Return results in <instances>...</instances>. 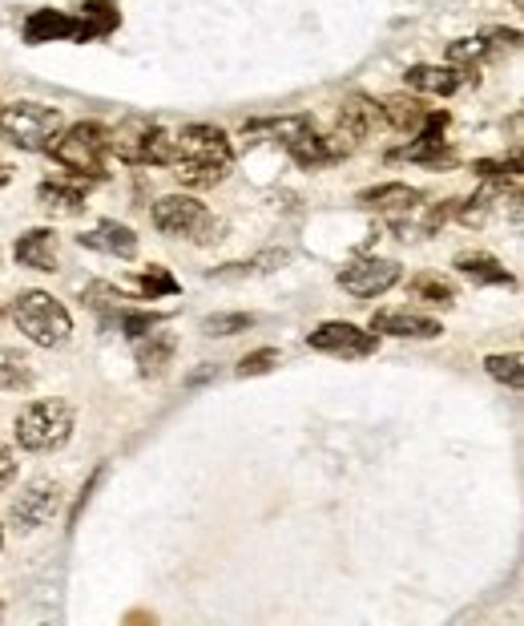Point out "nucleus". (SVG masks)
Wrapping results in <instances>:
<instances>
[{"label": "nucleus", "mask_w": 524, "mask_h": 626, "mask_svg": "<svg viewBox=\"0 0 524 626\" xmlns=\"http://www.w3.org/2000/svg\"><path fill=\"white\" fill-rule=\"evenodd\" d=\"M174 178L182 187L206 190L218 187L230 170V138L218 126H206V121H194V126H182V133L174 138V162H170Z\"/></svg>", "instance_id": "1"}, {"label": "nucleus", "mask_w": 524, "mask_h": 626, "mask_svg": "<svg viewBox=\"0 0 524 626\" xmlns=\"http://www.w3.org/2000/svg\"><path fill=\"white\" fill-rule=\"evenodd\" d=\"M73 437V409L69 400H33L16 416V445L25 453H57Z\"/></svg>", "instance_id": "2"}, {"label": "nucleus", "mask_w": 524, "mask_h": 626, "mask_svg": "<svg viewBox=\"0 0 524 626\" xmlns=\"http://www.w3.org/2000/svg\"><path fill=\"white\" fill-rule=\"evenodd\" d=\"M49 154L61 162L69 174L102 182L105 158H109V130L97 126V121H78V126H69V130H61L52 138Z\"/></svg>", "instance_id": "3"}, {"label": "nucleus", "mask_w": 524, "mask_h": 626, "mask_svg": "<svg viewBox=\"0 0 524 626\" xmlns=\"http://www.w3.org/2000/svg\"><path fill=\"white\" fill-rule=\"evenodd\" d=\"M16 328L37 347H61L73 335V316L49 292H21L13 307Z\"/></svg>", "instance_id": "4"}, {"label": "nucleus", "mask_w": 524, "mask_h": 626, "mask_svg": "<svg viewBox=\"0 0 524 626\" xmlns=\"http://www.w3.org/2000/svg\"><path fill=\"white\" fill-rule=\"evenodd\" d=\"M66 130L61 109L45 106V102H13L0 106V133L21 150H49L52 138Z\"/></svg>", "instance_id": "5"}, {"label": "nucleus", "mask_w": 524, "mask_h": 626, "mask_svg": "<svg viewBox=\"0 0 524 626\" xmlns=\"http://www.w3.org/2000/svg\"><path fill=\"white\" fill-rule=\"evenodd\" d=\"M109 154H118L130 166H170L174 162V138L157 121L130 118L126 126L109 133Z\"/></svg>", "instance_id": "6"}, {"label": "nucleus", "mask_w": 524, "mask_h": 626, "mask_svg": "<svg viewBox=\"0 0 524 626\" xmlns=\"http://www.w3.org/2000/svg\"><path fill=\"white\" fill-rule=\"evenodd\" d=\"M154 223L157 231H166L174 239H190V243H218V235L226 231L223 218H214V214L198 199H190V194H166V199H157Z\"/></svg>", "instance_id": "7"}, {"label": "nucleus", "mask_w": 524, "mask_h": 626, "mask_svg": "<svg viewBox=\"0 0 524 626\" xmlns=\"http://www.w3.org/2000/svg\"><path fill=\"white\" fill-rule=\"evenodd\" d=\"M404 267L395 259H380V255H364V259H352V263L340 271V287L355 299H376V295H388L400 283Z\"/></svg>", "instance_id": "8"}, {"label": "nucleus", "mask_w": 524, "mask_h": 626, "mask_svg": "<svg viewBox=\"0 0 524 626\" xmlns=\"http://www.w3.org/2000/svg\"><path fill=\"white\" fill-rule=\"evenodd\" d=\"M307 344H311L314 352H327V356H347V361H359V356H371V352L380 347V335L364 332V328H355V323L327 320V323H319V328L307 335Z\"/></svg>", "instance_id": "9"}, {"label": "nucleus", "mask_w": 524, "mask_h": 626, "mask_svg": "<svg viewBox=\"0 0 524 626\" xmlns=\"http://www.w3.org/2000/svg\"><path fill=\"white\" fill-rule=\"evenodd\" d=\"M57 509H61V485L57 481H33L21 489V497L13 501V521L16 530H40V525H49L57 518Z\"/></svg>", "instance_id": "10"}, {"label": "nucleus", "mask_w": 524, "mask_h": 626, "mask_svg": "<svg viewBox=\"0 0 524 626\" xmlns=\"http://www.w3.org/2000/svg\"><path fill=\"white\" fill-rule=\"evenodd\" d=\"M444 126H448V114H436L428 109L424 126L416 130V138L407 146L392 150V162H424V166H440V162L452 158V150L444 142Z\"/></svg>", "instance_id": "11"}, {"label": "nucleus", "mask_w": 524, "mask_h": 626, "mask_svg": "<svg viewBox=\"0 0 524 626\" xmlns=\"http://www.w3.org/2000/svg\"><path fill=\"white\" fill-rule=\"evenodd\" d=\"M404 81L416 94L432 97H452L464 85H476V69H456V66H412L404 73Z\"/></svg>", "instance_id": "12"}, {"label": "nucleus", "mask_w": 524, "mask_h": 626, "mask_svg": "<svg viewBox=\"0 0 524 626\" xmlns=\"http://www.w3.org/2000/svg\"><path fill=\"white\" fill-rule=\"evenodd\" d=\"M335 126H340V133L347 138V142H364V138H371V133L383 126V109L376 97L367 94H352L347 102L340 106V114H335Z\"/></svg>", "instance_id": "13"}, {"label": "nucleus", "mask_w": 524, "mask_h": 626, "mask_svg": "<svg viewBox=\"0 0 524 626\" xmlns=\"http://www.w3.org/2000/svg\"><path fill=\"white\" fill-rule=\"evenodd\" d=\"M371 332L395 335V340H436V335H444V328H440V320L419 316V311H376Z\"/></svg>", "instance_id": "14"}, {"label": "nucleus", "mask_w": 524, "mask_h": 626, "mask_svg": "<svg viewBox=\"0 0 524 626\" xmlns=\"http://www.w3.org/2000/svg\"><path fill=\"white\" fill-rule=\"evenodd\" d=\"M347 150H352V142H347L343 133H331L327 138V133H314L311 126V130L299 133V138L290 142L287 154L299 162V166H331V162H340Z\"/></svg>", "instance_id": "15"}, {"label": "nucleus", "mask_w": 524, "mask_h": 626, "mask_svg": "<svg viewBox=\"0 0 524 626\" xmlns=\"http://www.w3.org/2000/svg\"><path fill=\"white\" fill-rule=\"evenodd\" d=\"M174 352H178V335L174 332H145L142 340H133V361H138V373L142 376H166V368L174 364Z\"/></svg>", "instance_id": "16"}, {"label": "nucleus", "mask_w": 524, "mask_h": 626, "mask_svg": "<svg viewBox=\"0 0 524 626\" xmlns=\"http://www.w3.org/2000/svg\"><path fill=\"white\" fill-rule=\"evenodd\" d=\"M81 247L102 251V255H114V259H133V255H138V235H133V227H126V223L105 218V223H97L93 231H85V235H81Z\"/></svg>", "instance_id": "17"}, {"label": "nucleus", "mask_w": 524, "mask_h": 626, "mask_svg": "<svg viewBox=\"0 0 524 626\" xmlns=\"http://www.w3.org/2000/svg\"><path fill=\"white\" fill-rule=\"evenodd\" d=\"M73 21H78L73 40L85 45V40L109 37V33L121 25V13L114 0H81V13H73Z\"/></svg>", "instance_id": "18"}, {"label": "nucleus", "mask_w": 524, "mask_h": 626, "mask_svg": "<svg viewBox=\"0 0 524 626\" xmlns=\"http://www.w3.org/2000/svg\"><path fill=\"white\" fill-rule=\"evenodd\" d=\"M419 194L416 187H407V182H383V187H371L359 194V206L364 211H376V214H404L412 206H419Z\"/></svg>", "instance_id": "19"}, {"label": "nucleus", "mask_w": 524, "mask_h": 626, "mask_svg": "<svg viewBox=\"0 0 524 626\" xmlns=\"http://www.w3.org/2000/svg\"><path fill=\"white\" fill-rule=\"evenodd\" d=\"M78 21L73 13H57V9H40L25 21V40L28 45H52V40H73Z\"/></svg>", "instance_id": "20"}, {"label": "nucleus", "mask_w": 524, "mask_h": 626, "mask_svg": "<svg viewBox=\"0 0 524 626\" xmlns=\"http://www.w3.org/2000/svg\"><path fill=\"white\" fill-rule=\"evenodd\" d=\"M16 263L33 267V271H52L57 267V235L49 227L25 231L16 239Z\"/></svg>", "instance_id": "21"}, {"label": "nucleus", "mask_w": 524, "mask_h": 626, "mask_svg": "<svg viewBox=\"0 0 524 626\" xmlns=\"http://www.w3.org/2000/svg\"><path fill=\"white\" fill-rule=\"evenodd\" d=\"M456 271H464L472 283H488V287H512V271H504V263H497L492 255H460Z\"/></svg>", "instance_id": "22"}, {"label": "nucleus", "mask_w": 524, "mask_h": 626, "mask_svg": "<svg viewBox=\"0 0 524 626\" xmlns=\"http://www.w3.org/2000/svg\"><path fill=\"white\" fill-rule=\"evenodd\" d=\"M380 109H383V126H392V130L400 133H416L419 126H424V118H428V109L419 106L416 97H404V94L380 102Z\"/></svg>", "instance_id": "23"}, {"label": "nucleus", "mask_w": 524, "mask_h": 626, "mask_svg": "<svg viewBox=\"0 0 524 626\" xmlns=\"http://www.w3.org/2000/svg\"><path fill=\"white\" fill-rule=\"evenodd\" d=\"M37 202L52 214H78L85 206V194L78 187H66V182H40Z\"/></svg>", "instance_id": "24"}, {"label": "nucleus", "mask_w": 524, "mask_h": 626, "mask_svg": "<svg viewBox=\"0 0 524 626\" xmlns=\"http://www.w3.org/2000/svg\"><path fill=\"white\" fill-rule=\"evenodd\" d=\"M485 57H492L485 37H460L448 45V66H456V69H476Z\"/></svg>", "instance_id": "25"}, {"label": "nucleus", "mask_w": 524, "mask_h": 626, "mask_svg": "<svg viewBox=\"0 0 524 626\" xmlns=\"http://www.w3.org/2000/svg\"><path fill=\"white\" fill-rule=\"evenodd\" d=\"M28 385H33L28 361H21L16 352H4V356H0V392H21V388Z\"/></svg>", "instance_id": "26"}, {"label": "nucleus", "mask_w": 524, "mask_h": 626, "mask_svg": "<svg viewBox=\"0 0 524 626\" xmlns=\"http://www.w3.org/2000/svg\"><path fill=\"white\" fill-rule=\"evenodd\" d=\"M138 292L145 299H162V295H178V280H174L166 267H145L138 275Z\"/></svg>", "instance_id": "27"}, {"label": "nucleus", "mask_w": 524, "mask_h": 626, "mask_svg": "<svg viewBox=\"0 0 524 626\" xmlns=\"http://www.w3.org/2000/svg\"><path fill=\"white\" fill-rule=\"evenodd\" d=\"M485 368H488L492 380H500V385H509V388L524 385V361L516 356V352H509V356H488Z\"/></svg>", "instance_id": "28"}, {"label": "nucleus", "mask_w": 524, "mask_h": 626, "mask_svg": "<svg viewBox=\"0 0 524 626\" xmlns=\"http://www.w3.org/2000/svg\"><path fill=\"white\" fill-rule=\"evenodd\" d=\"M412 292H416L419 299H428V304H440V307L456 304V292H452V283L440 280V275H416V280H412Z\"/></svg>", "instance_id": "29"}, {"label": "nucleus", "mask_w": 524, "mask_h": 626, "mask_svg": "<svg viewBox=\"0 0 524 626\" xmlns=\"http://www.w3.org/2000/svg\"><path fill=\"white\" fill-rule=\"evenodd\" d=\"M250 323H254V316H247V311H230V316H210V320H202V332L223 340V335L247 332Z\"/></svg>", "instance_id": "30"}, {"label": "nucleus", "mask_w": 524, "mask_h": 626, "mask_svg": "<svg viewBox=\"0 0 524 626\" xmlns=\"http://www.w3.org/2000/svg\"><path fill=\"white\" fill-rule=\"evenodd\" d=\"M271 368H278V347H259V352H250L238 361V376L247 380V376H266Z\"/></svg>", "instance_id": "31"}, {"label": "nucleus", "mask_w": 524, "mask_h": 626, "mask_svg": "<svg viewBox=\"0 0 524 626\" xmlns=\"http://www.w3.org/2000/svg\"><path fill=\"white\" fill-rule=\"evenodd\" d=\"M154 328H157L154 311H121V332L130 335V340H142V335L154 332Z\"/></svg>", "instance_id": "32"}, {"label": "nucleus", "mask_w": 524, "mask_h": 626, "mask_svg": "<svg viewBox=\"0 0 524 626\" xmlns=\"http://www.w3.org/2000/svg\"><path fill=\"white\" fill-rule=\"evenodd\" d=\"M85 299H90L93 307H114V311H118V304H126V295L121 292H114V287H109V283H93L90 292H85Z\"/></svg>", "instance_id": "33"}, {"label": "nucleus", "mask_w": 524, "mask_h": 626, "mask_svg": "<svg viewBox=\"0 0 524 626\" xmlns=\"http://www.w3.org/2000/svg\"><path fill=\"white\" fill-rule=\"evenodd\" d=\"M485 40H488V49L497 54V49H516V45H521V33H516V28H488Z\"/></svg>", "instance_id": "34"}, {"label": "nucleus", "mask_w": 524, "mask_h": 626, "mask_svg": "<svg viewBox=\"0 0 524 626\" xmlns=\"http://www.w3.org/2000/svg\"><path fill=\"white\" fill-rule=\"evenodd\" d=\"M13 477H16V457H13V449L0 445V489H9Z\"/></svg>", "instance_id": "35"}, {"label": "nucleus", "mask_w": 524, "mask_h": 626, "mask_svg": "<svg viewBox=\"0 0 524 626\" xmlns=\"http://www.w3.org/2000/svg\"><path fill=\"white\" fill-rule=\"evenodd\" d=\"M0 546H4V530H0Z\"/></svg>", "instance_id": "36"}, {"label": "nucleus", "mask_w": 524, "mask_h": 626, "mask_svg": "<svg viewBox=\"0 0 524 626\" xmlns=\"http://www.w3.org/2000/svg\"><path fill=\"white\" fill-rule=\"evenodd\" d=\"M512 4H521V0H512Z\"/></svg>", "instance_id": "37"}, {"label": "nucleus", "mask_w": 524, "mask_h": 626, "mask_svg": "<svg viewBox=\"0 0 524 626\" xmlns=\"http://www.w3.org/2000/svg\"><path fill=\"white\" fill-rule=\"evenodd\" d=\"M0 311H4V307H0Z\"/></svg>", "instance_id": "38"}]
</instances>
